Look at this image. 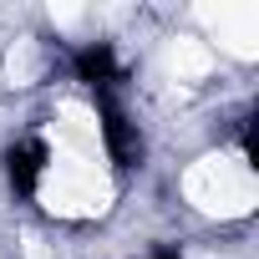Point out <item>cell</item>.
Segmentation results:
<instances>
[{"label": "cell", "mask_w": 259, "mask_h": 259, "mask_svg": "<svg viewBox=\"0 0 259 259\" xmlns=\"http://www.w3.org/2000/svg\"><path fill=\"white\" fill-rule=\"evenodd\" d=\"M66 66H71V76H76L92 97H107V92L122 87V61H117L112 41H81V46H71Z\"/></svg>", "instance_id": "6da1fadb"}, {"label": "cell", "mask_w": 259, "mask_h": 259, "mask_svg": "<svg viewBox=\"0 0 259 259\" xmlns=\"http://www.w3.org/2000/svg\"><path fill=\"white\" fill-rule=\"evenodd\" d=\"M6 178L21 198H36L51 178V143L46 138H16L6 148Z\"/></svg>", "instance_id": "7a4b0ae2"}, {"label": "cell", "mask_w": 259, "mask_h": 259, "mask_svg": "<svg viewBox=\"0 0 259 259\" xmlns=\"http://www.w3.org/2000/svg\"><path fill=\"white\" fill-rule=\"evenodd\" d=\"M153 259H183V254H178V249H158Z\"/></svg>", "instance_id": "3957f363"}]
</instances>
